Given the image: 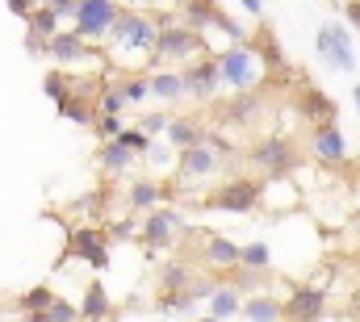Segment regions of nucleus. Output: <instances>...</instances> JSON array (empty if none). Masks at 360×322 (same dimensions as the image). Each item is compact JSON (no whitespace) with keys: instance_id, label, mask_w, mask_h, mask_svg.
Returning <instances> with one entry per match:
<instances>
[{"instance_id":"1","label":"nucleus","mask_w":360,"mask_h":322,"mask_svg":"<svg viewBox=\"0 0 360 322\" xmlns=\"http://www.w3.org/2000/svg\"><path fill=\"white\" fill-rule=\"evenodd\" d=\"M105 59L117 63V67H143V63H155V42H160V25L155 17L147 13H134V8H122V17L113 21L109 38H105Z\"/></svg>"},{"instance_id":"2","label":"nucleus","mask_w":360,"mask_h":322,"mask_svg":"<svg viewBox=\"0 0 360 322\" xmlns=\"http://www.w3.org/2000/svg\"><path fill=\"white\" fill-rule=\"evenodd\" d=\"M218 72H222V88H231V92H256L260 84L269 80V67L260 63L252 42L218 51Z\"/></svg>"},{"instance_id":"3","label":"nucleus","mask_w":360,"mask_h":322,"mask_svg":"<svg viewBox=\"0 0 360 322\" xmlns=\"http://www.w3.org/2000/svg\"><path fill=\"white\" fill-rule=\"evenodd\" d=\"M201 55H210V46H205V34H197V30H188V25H164L160 30V42H155V63H164V67H172V63H197Z\"/></svg>"},{"instance_id":"4","label":"nucleus","mask_w":360,"mask_h":322,"mask_svg":"<svg viewBox=\"0 0 360 322\" xmlns=\"http://www.w3.org/2000/svg\"><path fill=\"white\" fill-rule=\"evenodd\" d=\"M314 51H319V59H323L331 72H344V76L356 72V51H352L348 25H340V21L319 25V34H314Z\"/></svg>"},{"instance_id":"5","label":"nucleus","mask_w":360,"mask_h":322,"mask_svg":"<svg viewBox=\"0 0 360 322\" xmlns=\"http://www.w3.org/2000/svg\"><path fill=\"white\" fill-rule=\"evenodd\" d=\"M117 17H122V4L117 0H80V8H76L72 21H76V34L84 42H105Z\"/></svg>"},{"instance_id":"6","label":"nucleus","mask_w":360,"mask_h":322,"mask_svg":"<svg viewBox=\"0 0 360 322\" xmlns=\"http://www.w3.org/2000/svg\"><path fill=\"white\" fill-rule=\"evenodd\" d=\"M210 205L222 210V214H252V210L260 205V180H252V176H231V180H222V184L214 188Z\"/></svg>"},{"instance_id":"7","label":"nucleus","mask_w":360,"mask_h":322,"mask_svg":"<svg viewBox=\"0 0 360 322\" xmlns=\"http://www.w3.org/2000/svg\"><path fill=\"white\" fill-rule=\"evenodd\" d=\"M252 167L260 172V176H269V180H281V176H289L293 167H297V151H293V143L289 139H264V143H256L252 147Z\"/></svg>"},{"instance_id":"8","label":"nucleus","mask_w":360,"mask_h":322,"mask_svg":"<svg viewBox=\"0 0 360 322\" xmlns=\"http://www.w3.org/2000/svg\"><path fill=\"white\" fill-rule=\"evenodd\" d=\"M51 59L63 67V72H72V67H84V63H105V51L101 46H89L76 30H59L55 38H51Z\"/></svg>"},{"instance_id":"9","label":"nucleus","mask_w":360,"mask_h":322,"mask_svg":"<svg viewBox=\"0 0 360 322\" xmlns=\"http://www.w3.org/2000/svg\"><path fill=\"white\" fill-rule=\"evenodd\" d=\"M139 235H143V243H147V251L155 255V251H164V247H172L176 243V235H188V222L180 218L176 210H151L147 218H143V226H139Z\"/></svg>"},{"instance_id":"10","label":"nucleus","mask_w":360,"mask_h":322,"mask_svg":"<svg viewBox=\"0 0 360 322\" xmlns=\"http://www.w3.org/2000/svg\"><path fill=\"white\" fill-rule=\"evenodd\" d=\"M218 92H222L218 55H201L197 63L184 67V96H193V101H214Z\"/></svg>"},{"instance_id":"11","label":"nucleus","mask_w":360,"mask_h":322,"mask_svg":"<svg viewBox=\"0 0 360 322\" xmlns=\"http://www.w3.org/2000/svg\"><path fill=\"white\" fill-rule=\"evenodd\" d=\"M226 167V160L210 147V143H201V147H188V151H180V184H193V180H210V176H218Z\"/></svg>"},{"instance_id":"12","label":"nucleus","mask_w":360,"mask_h":322,"mask_svg":"<svg viewBox=\"0 0 360 322\" xmlns=\"http://www.w3.org/2000/svg\"><path fill=\"white\" fill-rule=\"evenodd\" d=\"M68 255L89 259L92 268L101 272V268L109 264V235H105V231H96V226H80V231H72V235H68V251H63V259H68Z\"/></svg>"},{"instance_id":"13","label":"nucleus","mask_w":360,"mask_h":322,"mask_svg":"<svg viewBox=\"0 0 360 322\" xmlns=\"http://www.w3.org/2000/svg\"><path fill=\"white\" fill-rule=\"evenodd\" d=\"M327 314V293L319 285H297L285 302V322H319Z\"/></svg>"},{"instance_id":"14","label":"nucleus","mask_w":360,"mask_h":322,"mask_svg":"<svg viewBox=\"0 0 360 322\" xmlns=\"http://www.w3.org/2000/svg\"><path fill=\"white\" fill-rule=\"evenodd\" d=\"M310 151H314V160H323V163H344V160H348L344 130H340L335 122H327V126H314V134H310Z\"/></svg>"},{"instance_id":"15","label":"nucleus","mask_w":360,"mask_h":322,"mask_svg":"<svg viewBox=\"0 0 360 322\" xmlns=\"http://www.w3.org/2000/svg\"><path fill=\"white\" fill-rule=\"evenodd\" d=\"M297 113L310 122V126H327V122H335V101L323 92V88H302L297 92Z\"/></svg>"},{"instance_id":"16","label":"nucleus","mask_w":360,"mask_h":322,"mask_svg":"<svg viewBox=\"0 0 360 322\" xmlns=\"http://www.w3.org/2000/svg\"><path fill=\"white\" fill-rule=\"evenodd\" d=\"M260 113H264L260 88H256V92H231V101H226V109H222V117H226L231 126H256Z\"/></svg>"},{"instance_id":"17","label":"nucleus","mask_w":360,"mask_h":322,"mask_svg":"<svg viewBox=\"0 0 360 322\" xmlns=\"http://www.w3.org/2000/svg\"><path fill=\"white\" fill-rule=\"evenodd\" d=\"M201 259H205L210 268H218V272H231V268L243 264V247L231 243L226 235H210V239H205V251H201Z\"/></svg>"},{"instance_id":"18","label":"nucleus","mask_w":360,"mask_h":322,"mask_svg":"<svg viewBox=\"0 0 360 322\" xmlns=\"http://www.w3.org/2000/svg\"><path fill=\"white\" fill-rule=\"evenodd\" d=\"M218 21H222V8L214 0H180V25L205 34V30H218Z\"/></svg>"},{"instance_id":"19","label":"nucleus","mask_w":360,"mask_h":322,"mask_svg":"<svg viewBox=\"0 0 360 322\" xmlns=\"http://www.w3.org/2000/svg\"><path fill=\"white\" fill-rule=\"evenodd\" d=\"M193 281H197V272H193V264H188V259H164V264L155 268V289H160V293L188 289Z\"/></svg>"},{"instance_id":"20","label":"nucleus","mask_w":360,"mask_h":322,"mask_svg":"<svg viewBox=\"0 0 360 322\" xmlns=\"http://www.w3.org/2000/svg\"><path fill=\"white\" fill-rule=\"evenodd\" d=\"M205 143V126L197 122V117H172V126H168V147L172 151H188V147H201Z\"/></svg>"},{"instance_id":"21","label":"nucleus","mask_w":360,"mask_h":322,"mask_svg":"<svg viewBox=\"0 0 360 322\" xmlns=\"http://www.w3.org/2000/svg\"><path fill=\"white\" fill-rule=\"evenodd\" d=\"M243 314V293L239 289H231L226 281H218V289H214V297H210V318L218 322H231Z\"/></svg>"},{"instance_id":"22","label":"nucleus","mask_w":360,"mask_h":322,"mask_svg":"<svg viewBox=\"0 0 360 322\" xmlns=\"http://www.w3.org/2000/svg\"><path fill=\"white\" fill-rule=\"evenodd\" d=\"M134 160H139V155H134L130 147H122L117 139H109V143H105V147L96 151V167H101L105 176H126Z\"/></svg>"},{"instance_id":"23","label":"nucleus","mask_w":360,"mask_h":322,"mask_svg":"<svg viewBox=\"0 0 360 322\" xmlns=\"http://www.w3.org/2000/svg\"><path fill=\"white\" fill-rule=\"evenodd\" d=\"M113 318V306H109V293L101 281H89L84 289V302H80V322H109Z\"/></svg>"},{"instance_id":"24","label":"nucleus","mask_w":360,"mask_h":322,"mask_svg":"<svg viewBox=\"0 0 360 322\" xmlns=\"http://www.w3.org/2000/svg\"><path fill=\"white\" fill-rule=\"evenodd\" d=\"M239 318L243 322H281L285 318V306L276 297H269V293H256V297L243 302V314Z\"/></svg>"},{"instance_id":"25","label":"nucleus","mask_w":360,"mask_h":322,"mask_svg":"<svg viewBox=\"0 0 360 322\" xmlns=\"http://www.w3.org/2000/svg\"><path fill=\"white\" fill-rule=\"evenodd\" d=\"M126 201H130V210H160V201H164V188L155 184V180H147V176H139V180H130V193H126Z\"/></svg>"},{"instance_id":"26","label":"nucleus","mask_w":360,"mask_h":322,"mask_svg":"<svg viewBox=\"0 0 360 322\" xmlns=\"http://www.w3.org/2000/svg\"><path fill=\"white\" fill-rule=\"evenodd\" d=\"M147 80H151V96H155V101H180V96H184V72L160 67V72H151Z\"/></svg>"},{"instance_id":"27","label":"nucleus","mask_w":360,"mask_h":322,"mask_svg":"<svg viewBox=\"0 0 360 322\" xmlns=\"http://www.w3.org/2000/svg\"><path fill=\"white\" fill-rule=\"evenodd\" d=\"M252 51L260 55V63L272 72H285V55H281V46H276V38H272V30H260L256 38H252Z\"/></svg>"},{"instance_id":"28","label":"nucleus","mask_w":360,"mask_h":322,"mask_svg":"<svg viewBox=\"0 0 360 322\" xmlns=\"http://www.w3.org/2000/svg\"><path fill=\"white\" fill-rule=\"evenodd\" d=\"M59 13L51 8V4H34V13H30V21H25V30H34V34H42V38H55L59 34Z\"/></svg>"},{"instance_id":"29","label":"nucleus","mask_w":360,"mask_h":322,"mask_svg":"<svg viewBox=\"0 0 360 322\" xmlns=\"http://www.w3.org/2000/svg\"><path fill=\"white\" fill-rule=\"evenodd\" d=\"M222 281H226L231 289H239V293H252V297H256V293H260V285H264V272H256V268H243V264H239V268L222 272Z\"/></svg>"},{"instance_id":"30","label":"nucleus","mask_w":360,"mask_h":322,"mask_svg":"<svg viewBox=\"0 0 360 322\" xmlns=\"http://www.w3.org/2000/svg\"><path fill=\"white\" fill-rule=\"evenodd\" d=\"M197 306L193 289H176V293H155V314H188Z\"/></svg>"},{"instance_id":"31","label":"nucleus","mask_w":360,"mask_h":322,"mask_svg":"<svg viewBox=\"0 0 360 322\" xmlns=\"http://www.w3.org/2000/svg\"><path fill=\"white\" fill-rule=\"evenodd\" d=\"M68 122H76V126H92L96 122V105H89V101H80V96H63L59 105H55Z\"/></svg>"},{"instance_id":"32","label":"nucleus","mask_w":360,"mask_h":322,"mask_svg":"<svg viewBox=\"0 0 360 322\" xmlns=\"http://www.w3.org/2000/svg\"><path fill=\"white\" fill-rule=\"evenodd\" d=\"M55 297H59V293H51V285H34L30 293H21L17 306H21V314H38V310H46Z\"/></svg>"},{"instance_id":"33","label":"nucleus","mask_w":360,"mask_h":322,"mask_svg":"<svg viewBox=\"0 0 360 322\" xmlns=\"http://www.w3.org/2000/svg\"><path fill=\"white\" fill-rule=\"evenodd\" d=\"M117 88H122L126 105H139V101L151 96V80H147V76H126V80H117Z\"/></svg>"},{"instance_id":"34","label":"nucleus","mask_w":360,"mask_h":322,"mask_svg":"<svg viewBox=\"0 0 360 322\" xmlns=\"http://www.w3.org/2000/svg\"><path fill=\"white\" fill-rule=\"evenodd\" d=\"M269 264H272V251H269V243H248V247H243V268H256V272H269Z\"/></svg>"},{"instance_id":"35","label":"nucleus","mask_w":360,"mask_h":322,"mask_svg":"<svg viewBox=\"0 0 360 322\" xmlns=\"http://www.w3.org/2000/svg\"><path fill=\"white\" fill-rule=\"evenodd\" d=\"M42 92L59 105L63 96H72V76H63V72H51V76H42Z\"/></svg>"},{"instance_id":"36","label":"nucleus","mask_w":360,"mask_h":322,"mask_svg":"<svg viewBox=\"0 0 360 322\" xmlns=\"http://www.w3.org/2000/svg\"><path fill=\"white\" fill-rule=\"evenodd\" d=\"M122 109H126V96H122L117 84H109V88L101 92V101H96V113H113V117H122Z\"/></svg>"},{"instance_id":"37","label":"nucleus","mask_w":360,"mask_h":322,"mask_svg":"<svg viewBox=\"0 0 360 322\" xmlns=\"http://www.w3.org/2000/svg\"><path fill=\"white\" fill-rule=\"evenodd\" d=\"M46 318L51 322H80V306H72L68 297H55V302L46 306Z\"/></svg>"},{"instance_id":"38","label":"nucleus","mask_w":360,"mask_h":322,"mask_svg":"<svg viewBox=\"0 0 360 322\" xmlns=\"http://www.w3.org/2000/svg\"><path fill=\"white\" fill-rule=\"evenodd\" d=\"M92 130H96V139H117L126 126H122V117H113V113H96V122H92Z\"/></svg>"},{"instance_id":"39","label":"nucleus","mask_w":360,"mask_h":322,"mask_svg":"<svg viewBox=\"0 0 360 322\" xmlns=\"http://www.w3.org/2000/svg\"><path fill=\"white\" fill-rule=\"evenodd\" d=\"M117 143H122V147H130L134 155H147V151H151V134H143L139 126H134V130H122V134H117Z\"/></svg>"},{"instance_id":"40","label":"nucleus","mask_w":360,"mask_h":322,"mask_svg":"<svg viewBox=\"0 0 360 322\" xmlns=\"http://www.w3.org/2000/svg\"><path fill=\"white\" fill-rule=\"evenodd\" d=\"M168 126H172V113H164V109H160V113H147V117L139 122V130L151 134V139H155V134H168Z\"/></svg>"},{"instance_id":"41","label":"nucleus","mask_w":360,"mask_h":322,"mask_svg":"<svg viewBox=\"0 0 360 322\" xmlns=\"http://www.w3.org/2000/svg\"><path fill=\"white\" fill-rule=\"evenodd\" d=\"M113 243H122V239H134L139 235V222L134 218H117V222H109V231H105Z\"/></svg>"},{"instance_id":"42","label":"nucleus","mask_w":360,"mask_h":322,"mask_svg":"<svg viewBox=\"0 0 360 322\" xmlns=\"http://www.w3.org/2000/svg\"><path fill=\"white\" fill-rule=\"evenodd\" d=\"M25 51H30V59H38V55H51V38H42V34L25 30Z\"/></svg>"},{"instance_id":"43","label":"nucleus","mask_w":360,"mask_h":322,"mask_svg":"<svg viewBox=\"0 0 360 322\" xmlns=\"http://www.w3.org/2000/svg\"><path fill=\"white\" fill-rule=\"evenodd\" d=\"M4 4H8V13L21 17V21H30V13H34V0H4Z\"/></svg>"},{"instance_id":"44","label":"nucleus","mask_w":360,"mask_h":322,"mask_svg":"<svg viewBox=\"0 0 360 322\" xmlns=\"http://www.w3.org/2000/svg\"><path fill=\"white\" fill-rule=\"evenodd\" d=\"M51 8H55V13H59V21H63V17H76L80 0H51Z\"/></svg>"},{"instance_id":"45","label":"nucleus","mask_w":360,"mask_h":322,"mask_svg":"<svg viewBox=\"0 0 360 322\" xmlns=\"http://www.w3.org/2000/svg\"><path fill=\"white\" fill-rule=\"evenodd\" d=\"M348 314H352V322H360V289H352V297H348Z\"/></svg>"},{"instance_id":"46","label":"nucleus","mask_w":360,"mask_h":322,"mask_svg":"<svg viewBox=\"0 0 360 322\" xmlns=\"http://www.w3.org/2000/svg\"><path fill=\"white\" fill-rule=\"evenodd\" d=\"M344 13H348V21L360 30V0H348V8H344Z\"/></svg>"},{"instance_id":"47","label":"nucleus","mask_w":360,"mask_h":322,"mask_svg":"<svg viewBox=\"0 0 360 322\" xmlns=\"http://www.w3.org/2000/svg\"><path fill=\"white\" fill-rule=\"evenodd\" d=\"M243 8H248L252 17H260V13H264V4H260V0H243Z\"/></svg>"},{"instance_id":"48","label":"nucleus","mask_w":360,"mask_h":322,"mask_svg":"<svg viewBox=\"0 0 360 322\" xmlns=\"http://www.w3.org/2000/svg\"><path fill=\"white\" fill-rule=\"evenodd\" d=\"M25 322H51V318H46V310H38V314H25Z\"/></svg>"},{"instance_id":"49","label":"nucleus","mask_w":360,"mask_h":322,"mask_svg":"<svg viewBox=\"0 0 360 322\" xmlns=\"http://www.w3.org/2000/svg\"><path fill=\"white\" fill-rule=\"evenodd\" d=\"M352 101H356V117H360V84L352 88Z\"/></svg>"},{"instance_id":"50","label":"nucleus","mask_w":360,"mask_h":322,"mask_svg":"<svg viewBox=\"0 0 360 322\" xmlns=\"http://www.w3.org/2000/svg\"><path fill=\"white\" fill-rule=\"evenodd\" d=\"M197 322H218V318H210V314H205V318H197Z\"/></svg>"},{"instance_id":"51","label":"nucleus","mask_w":360,"mask_h":322,"mask_svg":"<svg viewBox=\"0 0 360 322\" xmlns=\"http://www.w3.org/2000/svg\"><path fill=\"white\" fill-rule=\"evenodd\" d=\"M34 4H51V0H34Z\"/></svg>"},{"instance_id":"52","label":"nucleus","mask_w":360,"mask_h":322,"mask_svg":"<svg viewBox=\"0 0 360 322\" xmlns=\"http://www.w3.org/2000/svg\"><path fill=\"white\" fill-rule=\"evenodd\" d=\"M109 322H113V318H109Z\"/></svg>"}]
</instances>
